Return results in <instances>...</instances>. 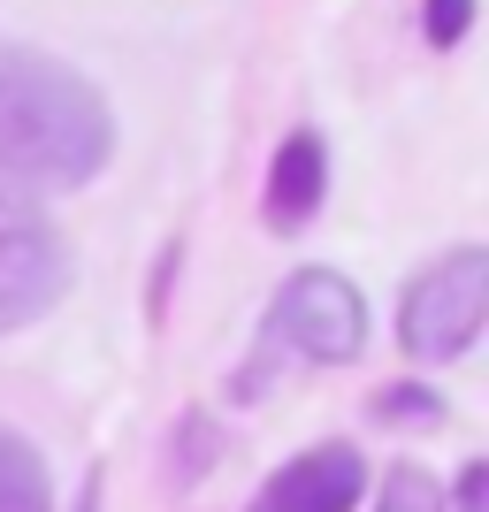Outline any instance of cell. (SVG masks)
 <instances>
[{"mask_svg": "<svg viewBox=\"0 0 489 512\" xmlns=\"http://www.w3.org/2000/svg\"><path fill=\"white\" fill-rule=\"evenodd\" d=\"M77 291V245L31 192H0V337L39 329Z\"/></svg>", "mask_w": 489, "mask_h": 512, "instance_id": "4", "label": "cell"}, {"mask_svg": "<svg viewBox=\"0 0 489 512\" xmlns=\"http://www.w3.org/2000/svg\"><path fill=\"white\" fill-rule=\"evenodd\" d=\"M367 314L360 283L344 276V268H291L276 283V299L260 314V367L268 360H314V367H352L367 352ZM260 367L253 375H237V398H253L260 390Z\"/></svg>", "mask_w": 489, "mask_h": 512, "instance_id": "2", "label": "cell"}, {"mask_svg": "<svg viewBox=\"0 0 489 512\" xmlns=\"http://www.w3.org/2000/svg\"><path fill=\"white\" fill-rule=\"evenodd\" d=\"M321 199H329V138H321L314 123H298L291 138L276 146V161H268L260 222H268L276 237H298V230L321 214Z\"/></svg>", "mask_w": 489, "mask_h": 512, "instance_id": "6", "label": "cell"}, {"mask_svg": "<svg viewBox=\"0 0 489 512\" xmlns=\"http://www.w3.org/2000/svg\"><path fill=\"white\" fill-rule=\"evenodd\" d=\"M115 153V107L77 62L0 39V192H85Z\"/></svg>", "mask_w": 489, "mask_h": 512, "instance_id": "1", "label": "cell"}, {"mask_svg": "<svg viewBox=\"0 0 489 512\" xmlns=\"http://www.w3.org/2000/svg\"><path fill=\"white\" fill-rule=\"evenodd\" d=\"M482 314H489V245H474V237L467 245H444L398 299L405 360H421V367L467 360L474 337H482Z\"/></svg>", "mask_w": 489, "mask_h": 512, "instance_id": "3", "label": "cell"}, {"mask_svg": "<svg viewBox=\"0 0 489 512\" xmlns=\"http://www.w3.org/2000/svg\"><path fill=\"white\" fill-rule=\"evenodd\" d=\"M444 413H451L444 390H428V383H383L367 398V421H383V428H436Z\"/></svg>", "mask_w": 489, "mask_h": 512, "instance_id": "8", "label": "cell"}, {"mask_svg": "<svg viewBox=\"0 0 489 512\" xmlns=\"http://www.w3.org/2000/svg\"><path fill=\"white\" fill-rule=\"evenodd\" d=\"M444 512H489V467H482V459H467V467H459V490H451Z\"/></svg>", "mask_w": 489, "mask_h": 512, "instance_id": "11", "label": "cell"}, {"mask_svg": "<svg viewBox=\"0 0 489 512\" xmlns=\"http://www.w3.org/2000/svg\"><path fill=\"white\" fill-rule=\"evenodd\" d=\"M375 512H444V482L421 467V459H398L375 482Z\"/></svg>", "mask_w": 489, "mask_h": 512, "instance_id": "9", "label": "cell"}, {"mask_svg": "<svg viewBox=\"0 0 489 512\" xmlns=\"http://www.w3.org/2000/svg\"><path fill=\"white\" fill-rule=\"evenodd\" d=\"M421 31H428V46H467V31H474V0H421Z\"/></svg>", "mask_w": 489, "mask_h": 512, "instance_id": "10", "label": "cell"}, {"mask_svg": "<svg viewBox=\"0 0 489 512\" xmlns=\"http://www.w3.org/2000/svg\"><path fill=\"white\" fill-rule=\"evenodd\" d=\"M100 505H107V467H85V482H77L69 512H100Z\"/></svg>", "mask_w": 489, "mask_h": 512, "instance_id": "12", "label": "cell"}, {"mask_svg": "<svg viewBox=\"0 0 489 512\" xmlns=\"http://www.w3.org/2000/svg\"><path fill=\"white\" fill-rule=\"evenodd\" d=\"M0 512H54V467L23 428L0 421Z\"/></svg>", "mask_w": 489, "mask_h": 512, "instance_id": "7", "label": "cell"}, {"mask_svg": "<svg viewBox=\"0 0 489 512\" xmlns=\"http://www.w3.org/2000/svg\"><path fill=\"white\" fill-rule=\"evenodd\" d=\"M360 497H367L360 451L352 444H306L260 482V497L245 512H360Z\"/></svg>", "mask_w": 489, "mask_h": 512, "instance_id": "5", "label": "cell"}]
</instances>
